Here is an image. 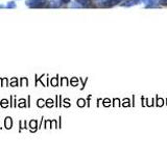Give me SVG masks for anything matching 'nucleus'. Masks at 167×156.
Returning a JSON list of instances; mask_svg holds the SVG:
<instances>
[{
    "mask_svg": "<svg viewBox=\"0 0 167 156\" xmlns=\"http://www.w3.org/2000/svg\"><path fill=\"white\" fill-rule=\"evenodd\" d=\"M47 0H27L26 5L32 9H39V7H45L48 5Z\"/></svg>",
    "mask_w": 167,
    "mask_h": 156,
    "instance_id": "obj_1",
    "label": "nucleus"
},
{
    "mask_svg": "<svg viewBox=\"0 0 167 156\" xmlns=\"http://www.w3.org/2000/svg\"><path fill=\"white\" fill-rule=\"evenodd\" d=\"M4 126H6V129H11L13 126V122H12V118L7 117L6 119V122H4Z\"/></svg>",
    "mask_w": 167,
    "mask_h": 156,
    "instance_id": "obj_2",
    "label": "nucleus"
},
{
    "mask_svg": "<svg viewBox=\"0 0 167 156\" xmlns=\"http://www.w3.org/2000/svg\"><path fill=\"white\" fill-rule=\"evenodd\" d=\"M29 127H30V129H32V131H35V130H37V121H35V120L30 121Z\"/></svg>",
    "mask_w": 167,
    "mask_h": 156,
    "instance_id": "obj_3",
    "label": "nucleus"
},
{
    "mask_svg": "<svg viewBox=\"0 0 167 156\" xmlns=\"http://www.w3.org/2000/svg\"><path fill=\"white\" fill-rule=\"evenodd\" d=\"M6 9H15V7H16V3H15L14 1H9L6 5Z\"/></svg>",
    "mask_w": 167,
    "mask_h": 156,
    "instance_id": "obj_4",
    "label": "nucleus"
},
{
    "mask_svg": "<svg viewBox=\"0 0 167 156\" xmlns=\"http://www.w3.org/2000/svg\"><path fill=\"white\" fill-rule=\"evenodd\" d=\"M45 104H46V106H47V107H49V108H50V107L54 106V101H52L51 99H48L47 101L45 102Z\"/></svg>",
    "mask_w": 167,
    "mask_h": 156,
    "instance_id": "obj_5",
    "label": "nucleus"
},
{
    "mask_svg": "<svg viewBox=\"0 0 167 156\" xmlns=\"http://www.w3.org/2000/svg\"><path fill=\"white\" fill-rule=\"evenodd\" d=\"M0 105H1L2 107H4V108H6V107H7V106H9V102H7V100L3 99V100H2L1 102H0Z\"/></svg>",
    "mask_w": 167,
    "mask_h": 156,
    "instance_id": "obj_6",
    "label": "nucleus"
},
{
    "mask_svg": "<svg viewBox=\"0 0 167 156\" xmlns=\"http://www.w3.org/2000/svg\"><path fill=\"white\" fill-rule=\"evenodd\" d=\"M44 104H45L44 100H42V99L38 100V106H39V107H43V106H44Z\"/></svg>",
    "mask_w": 167,
    "mask_h": 156,
    "instance_id": "obj_7",
    "label": "nucleus"
},
{
    "mask_svg": "<svg viewBox=\"0 0 167 156\" xmlns=\"http://www.w3.org/2000/svg\"><path fill=\"white\" fill-rule=\"evenodd\" d=\"M19 107H24L25 106V100L24 99H21V100H20V101H19Z\"/></svg>",
    "mask_w": 167,
    "mask_h": 156,
    "instance_id": "obj_8",
    "label": "nucleus"
},
{
    "mask_svg": "<svg viewBox=\"0 0 167 156\" xmlns=\"http://www.w3.org/2000/svg\"><path fill=\"white\" fill-rule=\"evenodd\" d=\"M51 84L54 85V87H57V84H58V78H54V79L51 80Z\"/></svg>",
    "mask_w": 167,
    "mask_h": 156,
    "instance_id": "obj_9",
    "label": "nucleus"
},
{
    "mask_svg": "<svg viewBox=\"0 0 167 156\" xmlns=\"http://www.w3.org/2000/svg\"><path fill=\"white\" fill-rule=\"evenodd\" d=\"M11 85H12V87H16V85H17V79H16V78L13 79L11 81Z\"/></svg>",
    "mask_w": 167,
    "mask_h": 156,
    "instance_id": "obj_10",
    "label": "nucleus"
},
{
    "mask_svg": "<svg viewBox=\"0 0 167 156\" xmlns=\"http://www.w3.org/2000/svg\"><path fill=\"white\" fill-rule=\"evenodd\" d=\"M25 82H28V81H27V80L25 79V78H23V79H22V85H24Z\"/></svg>",
    "mask_w": 167,
    "mask_h": 156,
    "instance_id": "obj_11",
    "label": "nucleus"
},
{
    "mask_svg": "<svg viewBox=\"0 0 167 156\" xmlns=\"http://www.w3.org/2000/svg\"><path fill=\"white\" fill-rule=\"evenodd\" d=\"M63 1H64V2H68V0H63Z\"/></svg>",
    "mask_w": 167,
    "mask_h": 156,
    "instance_id": "obj_12",
    "label": "nucleus"
}]
</instances>
